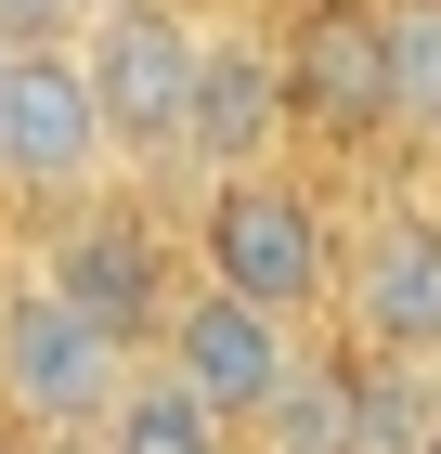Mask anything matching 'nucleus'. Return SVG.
<instances>
[{"instance_id":"1","label":"nucleus","mask_w":441,"mask_h":454,"mask_svg":"<svg viewBox=\"0 0 441 454\" xmlns=\"http://www.w3.org/2000/svg\"><path fill=\"white\" fill-rule=\"evenodd\" d=\"M338 234H350V208L325 195L311 156H247V169L182 182V247H195V273L234 286V299H260V312H286V325H325V299H338Z\"/></svg>"},{"instance_id":"2","label":"nucleus","mask_w":441,"mask_h":454,"mask_svg":"<svg viewBox=\"0 0 441 454\" xmlns=\"http://www.w3.org/2000/svg\"><path fill=\"white\" fill-rule=\"evenodd\" d=\"M13 247H27V260L66 286V299H78L117 350H156L169 299L195 286V247H182V182H130V169H104L91 195L39 208Z\"/></svg>"},{"instance_id":"3","label":"nucleus","mask_w":441,"mask_h":454,"mask_svg":"<svg viewBox=\"0 0 441 454\" xmlns=\"http://www.w3.org/2000/svg\"><path fill=\"white\" fill-rule=\"evenodd\" d=\"M272 52H286V156H311V169H376V156L403 143L390 0H272Z\"/></svg>"},{"instance_id":"4","label":"nucleus","mask_w":441,"mask_h":454,"mask_svg":"<svg viewBox=\"0 0 441 454\" xmlns=\"http://www.w3.org/2000/svg\"><path fill=\"white\" fill-rule=\"evenodd\" d=\"M195 0H91L78 13V78H91L104 156L130 182H182V105H195Z\"/></svg>"},{"instance_id":"5","label":"nucleus","mask_w":441,"mask_h":454,"mask_svg":"<svg viewBox=\"0 0 441 454\" xmlns=\"http://www.w3.org/2000/svg\"><path fill=\"white\" fill-rule=\"evenodd\" d=\"M130 364L143 350H117L27 247H0V428H27V442H91V416L117 403Z\"/></svg>"},{"instance_id":"6","label":"nucleus","mask_w":441,"mask_h":454,"mask_svg":"<svg viewBox=\"0 0 441 454\" xmlns=\"http://www.w3.org/2000/svg\"><path fill=\"white\" fill-rule=\"evenodd\" d=\"M117 169L91 117V78H78V27L66 39H13L0 52V247L27 234L39 208H66Z\"/></svg>"},{"instance_id":"7","label":"nucleus","mask_w":441,"mask_h":454,"mask_svg":"<svg viewBox=\"0 0 441 454\" xmlns=\"http://www.w3.org/2000/svg\"><path fill=\"white\" fill-rule=\"evenodd\" d=\"M325 338L376 350V364H429V377H441V182H429V195H376V208L338 234Z\"/></svg>"},{"instance_id":"8","label":"nucleus","mask_w":441,"mask_h":454,"mask_svg":"<svg viewBox=\"0 0 441 454\" xmlns=\"http://www.w3.org/2000/svg\"><path fill=\"white\" fill-rule=\"evenodd\" d=\"M286 156V52H272V0H234L195 27V105H182V182Z\"/></svg>"},{"instance_id":"9","label":"nucleus","mask_w":441,"mask_h":454,"mask_svg":"<svg viewBox=\"0 0 441 454\" xmlns=\"http://www.w3.org/2000/svg\"><path fill=\"white\" fill-rule=\"evenodd\" d=\"M299 338H311V325H286V312H260V299H234V286H208V273H195V286L169 299V325H156V350H143V364H169V377L195 389L221 428H247L272 389H286Z\"/></svg>"},{"instance_id":"10","label":"nucleus","mask_w":441,"mask_h":454,"mask_svg":"<svg viewBox=\"0 0 441 454\" xmlns=\"http://www.w3.org/2000/svg\"><path fill=\"white\" fill-rule=\"evenodd\" d=\"M247 454H364V377H350V338H299L286 389L247 416Z\"/></svg>"},{"instance_id":"11","label":"nucleus","mask_w":441,"mask_h":454,"mask_svg":"<svg viewBox=\"0 0 441 454\" xmlns=\"http://www.w3.org/2000/svg\"><path fill=\"white\" fill-rule=\"evenodd\" d=\"M208 442H221V416H208L195 389H182L169 364H130V377H117V403L91 416V442H78V454H208Z\"/></svg>"},{"instance_id":"12","label":"nucleus","mask_w":441,"mask_h":454,"mask_svg":"<svg viewBox=\"0 0 441 454\" xmlns=\"http://www.w3.org/2000/svg\"><path fill=\"white\" fill-rule=\"evenodd\" d=\"M78 0H0V39H66Z\"/></svg>"},{"instance_id":"13","label":"nucleus","mask_w":441,"mask_h":454,"mask_svg":"<svg viewBox=\"0 0 441 454\" xmlns=\"http://www.w3.org/2000/svg\"><path fill=\"white\" fill-rule=\"evenodd\" d=\"M0 454H78V442H27V428H0Z\"/></svg>"},{"instance_id":"14","label":"nucleus","mask_w":441,"mask_h":454,"mask_svg":"<svg viewBox=\"0 0 441 454\" xmlns=\"http://www.w3.org/2000/svg\"><path fill=\"white\" fill-rule=\"evenodd\" d=\"M415 143H429V182H441V105H429V117H415Z\"/></svg>"},{"instance_id":"15","label":"nucleus","mask_w":441,"mask_h":454,"mask_svg":"<svg viewBox=\"0 0 441 454\" xmlns=\"http://www.w3.org/2000/svg\"><path fill=\"white\" fill-rule=\"evenodd\" d=\"M415 454H441V403H429V428H415Z\"/></svg>"},{"instance_id":"16","label":"nucleus","mask_w":441,"mask_h":454,"mask_svg":"<svg viewBox=\"0 0 441 454\" xmlns=\"http://www.w3.org/2000/svg\"><path fill=\"white\" fill-rule=\"evenodd\" d=\"M208 454H247V428H221V442H208Z\"/></svg>"},{"instance_id":"17","label":"nucleus","mask_w":441,"mask_h":454,"mask_svg":"<svg viewBox=\"0 0 441 454\" xmlns=\"http://www.w3.org/2000/svg\"><path fill=\"white\" fill-rule=\"evenodd\" d=\"M195 13H234V0H195Z\"/></svg>"},{"instance_id":"18","label":"nucleus","mask_w":441,"mask_h":454,"mask_svg":"<svg viewBox=\"0 0 441 454\" xmlns=\"http://www.w3.org/2000/svg\"><path fill=\"white\" fill-rule=\"evenodd\" d=\"M78 13H91V0H78Z\"/></svg>"},{"instance_id":"19","label":"nucleus","mask_w":441,"mask_h":454,"mask_svg":"<svg viewBox=\"0 0 441 454\" xmlns=\"http://www.w3.org/2000/svg\"><path fill=\"white\" fill-rule=\"evenodd\" d=\"M0 52H13V39H0Z\"/></svg>"}]
</instances>
